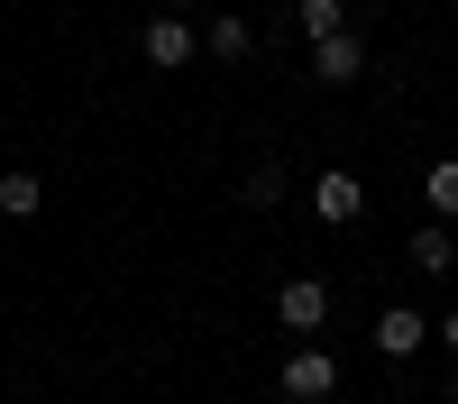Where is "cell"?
Returning a JSON list of instances; mask_svg holds the SVG:
<instances>
[{
  "instance_id": "5bb4252c",
  "label": "cell",
  "mask_w": 458,
  "mask_h": 404,
  "mask_svg": "<svg viewBox=\"0 0 458 404\" xmlns=\"http://www.w3.org/2000/svg\"><path fill=\"white\" fill-rule=\"evenodd\" d=\"M440 395H449V404H458V367H449V386H440Z\"/></svg>"
},
{
  "instance_id": "6da1fadb",
  "label": "cell",
  "mask_w": 458,
  "mask_h": 404,
  "mask_svg": "<svg viewBox=\"0 0 458 404\" xmlns=\"http://www.w3.org/2000/svg\"><path fill=\"white\" fill-rule=\"evenodd\" d=\"M138 56L157 64V73H183V64L202 56V28H193V10H165V19H147V28H138Z\"/></svg>"
},
{
  "instance_id": "30bf717a",
  "label": "cell",
  "mask_w": 458,
  "mask_h": 404,
  "mask_svg": "<svg viewBox=\"0 0 458 404\" xmlns=\"http://www.w3.org/2000/svg\"><path fill=\"white\" fill-rule=\"evenodd\" d=\"M422 202H431L440 220H458V157H431V166H422Z\"/></svg>"
},
{
  "instance_id": "5b68a950",
  "label": "cell",
  "mask_w": 458,
  "mask_h": 404,
  "mask_svg": "<svg viewBox=\"0 0 458 404\" xmlns=\"http://www.w3.org/2000/svg\"><path fill=\"white\" fill-rule=\"evenodd\" d=\"M312 211H321V230H349V220H367V184L349 166H321L312 175Z\"/></svg>"
},
{
  "instance_id": "52a82bcc",
  "label": "cell",
  "mask_w": 458,
  "mask_h": 404,
  "mask_svg": "<svg viewBox=\"0 0 458 404\" xmlns=\"http://www.w3.org/2000/svg\"><path fill=\"white\" fill-rule=\"evenodd\" d=\"M412 267H422V276H449V267H458V230H449L440 211L422 220V230H412Z\"/></svg>"
},
{
  "instance_id": "3957f363",
  "label": "cell",
  "mask_w": 458,
  "mask_h": 404,
  "mask_svg": "<svg viewBox=\"0 0 458 404\" xmlns=\"http://www.w3.org/2000/svg\"><path fill=\"white\" fill-rule=\"evenodd\" d=\"M276 386H284L293 404H330V395H339V358H330L321 340H302V349L276 367Z\"/></svg>"
},
{
  "instance_id": "277c9868",
  "label": "cell",
  "mask_w": 458,
  "mask_h": 404,
  "mask_svg": "<svg viewBox=\"0 0 458 404\" xmlns=\"http://www.w3.org/2000/svg\"><path fill=\"white\" fill-rule=\"evenodd\" d=\"M358 73H367V37H358V28H330V37H312V83H321V92L358 83Z\"/></svg>"
},
{
  "instance_id": "ba28073f",
  "label": "cell",
  "mask_w": 458,
  "mask_h": 404,
  "mask_svg": "<svg viewBox=\"0 0 458 404\" xmlns=\"http://www.w3.org/2000/svg\"><path fill=\"white\" fill-rule=\"evenodd\" d=\"M37 202H47L37 166H10V175H0V220H37Z\"/></svg>"
},
{
  "instance_id": "7a4b0ae2",
  "label": "cell",
  "mask_w": 458,
  "mask_h": 404,
  "mask_svg": "<svg viewBox=\"0 0 458 404\" xmlns=\"http://www.w3.org/2000/svg\"><path fill=\"white\" fill-rule=\"evenodd\" d=\"M276 322L293 331V340H321V331H330V285L321 276H284L276 285Z\"/></svg>"
},
{
  "instance_id": "8992f818",
  "label": "cell",
  "mask_w": 458,
  "mask_h": 404,
  "mask_svg": "<svg viewBox=\"0 0 458 404\" xmlns=\"http://www.w3.org/2000/svg\"><path fill=\"white\" fill-rule=\"evenodd\" d=\"M431 331H440V322H422L412 304H394V313H376V358H412V349L431 340Z\"/></svg>"
},
{
  "instance_id": "8fae6325",
  "label": "cell",
  "mask_w": 458,
  "mask_h": 404,
  "mask_svg": "<svg viewBox=\"0 0 458 404\" xmlns=\"http://www.w3.org/2000/svg\"><path fill=\"white\" fill-rule=\"evenodd\" d=\"M239 202H248V211H276V202H284V166H266V157H257V166L239 175Z\"/></svg>"
},
{
  "instance_id": "4fadbf2b",
  "label": "cell",
  "mask_w": 458,
  "mask_h": 404,
  "mask_svg": "<svg viewBox=\"0 0 458 404\" xmlns=\"http://www.w3.org/2000/svg\"><path fill=\"white\" fill-rule=\"evenodd\" d=\"M440 340H449V349H458V304H449V313H440Z\"/></svg>"
},
{
  "instance_id": "7c38bea8",
  "label": "cell",
  "mask_w": 458,
  "mask_h": 404,
  "mask_svg": "<svg viewBox=\"0 0 458 404\" xmlns=\"http://www.w3.org/2000/svg\"><path fill=\"white\" fill-rule=\"evenodd\" d=\"M330 28H349V10L339 0H293V37L312 47V37H330Z\"/></svg>"
},
{
  "instance_id": "9c48e42d",
  "label": "cell",
  "mask_w": 458,
  "mask_h": 404,
  "mask_svg": "<svg viewBox=\"0 0 458 404\" xmlns=\"http://www.w3.org/2000/svg\"><path fill=\"white\" fill-rule=\"evenodd\" d=\"M202 47H211L220 64H248V56H257V28H248V19H211V28H202Z\"/></svg>"
},
{
  "instance_id": "9a60e30c",
  "label": "cell",
  "mask_w": 458,
  "mask_h": 404,
  "mask_svg": "<svg viewBox=\"0 0 458 404\" xmlns=\"http://www.w3.org/2000/svg\"><path fill=\"white\" fill-rule=\"evenodd\" d=\"M174 10H202V0H174Z\"/></svg>"
}]
</instances>
